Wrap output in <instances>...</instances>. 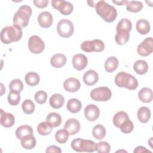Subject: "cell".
Segmentation results:
<instances>
[{"instance_id": "1", "label": "cell", "mask_w": 153, "mask_h": 153, "mask_svg": "<svg viewBox=\"0 0 153 153\" xmlns=\"http://www.w3.org/2000/svg\"><path fill=\"white\" fill-rule=\"evenodd\" d=\"M95 9L97 14L106 22H113L117 17V11L115 8L104 1L96 2Z\"/></svg>"}, {"instance_id": "2", "label": "cell", "mask_w": 153, "mask_h": 153, "mask_svg": "<svg viewBox=\"0 0 153 153\" xmlns=\"http://www.w3.org/2000/svg\"><path fill=\"white\" fill-rule=\"evenodd\" d=\"M23 34L22 27L13 25L4 27L1 32V41L2 43L9 44L19 41Z\"/></svg>"}, {"instance_id": "3", "label": "cell", "mask_w": 153, "mask_h": 153, "mask_svg": "<svg viewBox=\"0 0 153 153\" xmlns=\"http://www.w3.org/2000/svg\"><path fill=\"white\" fill-rule=\"evenodd\" d=\"M115 83L120 87H125L131 90H135L138 87L137 79L132 75L125 72H120L116 75Z\"/></svg>"}, {"instance_id": "4", "label": "cell", "mask_w": 153, "mask_h": 153, "mask_svg": "<svg viewBox=\"0 0 153 153\" xmlns=\"http://www.w3.org/2000/svg\"><path fill=\"white\" fill-rule=\"evenodd\" d=\"M32 12V8L29 5H23L20 7L13 16V25L19 26L22 28L26 27L29 23Z\"/></svg>"}, {"instance_id": "5", "label": "cell", "mask_w": 153, "mask_h": 153, "mask_svg": "<svg viewBox=\"0 0 153 153\" xmlns=\"http://www.w3.org/2000/svg\"><path fill=\"white\" fill-rule=\"evenodd\" d=\"M71 146L72 149L76 152H93L96 150V143L91 140L76 138L72 141Z\"/></svg>"}, {"instance_id": "6", "label": "cell", "mask_w": 153, "mask_h": 153, "mask_svg": "<svg viewBox=\"0 0 153 153\" xmlns=\"http://www.w3.org/2000/svg\"><path fill=\"white\" fill-rule=\"evenodd\" d=\"M57 31L59 35L62 38H69L74 33V25L72 22L68 19H62L57 23Z\"/></svg>"}, {"instance_id": "7", "label": "cell", "mask_w": 153, "mask_h": 153, "mask_svg": "<svg viewBox=\"0 0 153 153\" xmlns=\"http://www.w3.org/2000/svg\"><path fill=\"white\" fill-rule=\"evenodd\" d=\"M112 96L111 90L107 87H99L92 90L90 92V97L95 101L106 102Z\"/></svg>"}, {"instance_id": "8", "label": "cell", "mask_w": 153, "mask_h": 153, "mask_svg": "<svg viewBox=\"0 0 153 153\" xmlns=\"http://www.w3.org/2000/svg\"><path fill=\"white\" fill-rule=\"evenodd\" d=\"M28 48L31 53L39 54L44 50L45 44L39 36L38 35H32L29 38Z\"/></svg>"}, {"instance_id": "9", "label": "cell", "mask_w": 153, "mask_h": 153, "mask_svg": "<svg viewBox=\"0 0 153 153\" xmlns=\"http://www.w3.org/2000/svg\"><path fill=\"white\" fill-rule=\"evenodd\" d=\"M51 3L52 7L54 9L59 10L63 15H69L73 11L74 6L68 1L64 0H52Z\"/></svg>"}, {"instance_id": "10", "label": "cell", "mask_w": 153, "mask_h": 153, "mask_svg": "<svg viewBox=\"0 0 153 153\" xmlns=\"http://www.w3.org/2000/svg\"><path fill=\"white\" fill-rule=\"evenodd\" d=\"M137 51L141 56H148L153 51V41L151 37L145 38L137 47Z\"/></svg>"}, {"instance_id": "11", "label": "cell", "mask_w": 153, "mask_h": 153, "mask_svg": "<svg viewBox=\"0 0 153 153\" xmlns=\"http://www.w3.org/2000/svg\"><path fill=\"white\" fill-rule=\"evenodd\" d=\"M100 115L99 108L94 104L88 105L84 109V116L85 118L91 122L97 120Z\"/></svg>"}, {"instance_id": "12", "label": "cell", "mask_w": 153, "mask_h": 153, "mask_svg": "<svg viewBox=\"0 0 153 153\" xmlns=\"http://www.w3.org/2000/svg\"><path fill=\"white\" fill-rule=\"evenodd\" d=\"M72 62L73 67L75 69L78 71H82L87 66L88 60L84 54H76L73 56Z\"/></svg>"}, {"instance_id": "13", "label": "cell", "mask_w": 153, "mask_h": 153, "mask_svg": "<svg viewBox=\"0 0 153 153\" xmlns=\"http://www.w3.org/2000/svg\"><path fill=\"white\" fill-rule=\"evenodd\" d=\"M53 22L52 14L48 11H43L38 16V22L39 26L44 28L50 27Z\"/></svg>"}, {"instance_id": "14", "label": "cell", "mask_w": 153, "mask_h": 153, "mask_svg": "<svg viewBox=\"0 0 153 153\" xmlns=\"http://www.w3.org/2000/svg\"><path fill=\"white\" fill-rule=\"evenodd\" d=\"M81 87V83L79 81L73 77L69 78L66 79L63 82V87L64 89L70 93H74L79 90Z\"/></svg>"}, {"instance_id": "15", "label": "cell", "mask_w": 153, "mask_h": 153, "mask_svg": "<svg viewBox=\"0 0 153 153\" xmlns=\"http://www.w3.org/2000/svg\"><path fill=\"white\" fill-rule=\"evenodd\" d=\"M64 128L67 130L69 135H74L79 131L81 125L76 119L70 118L66 121L64 125Z\"/></svg>"}, {"instance_id": "16", "label": "cell", "mask_w": 153, "mask_h": 153, "mask_svg": "<svg viewBox=\"0 0 153 153\" xmlns=\"http://www.w3.org/2000/svg\"><path fill=\"white\" fill-rule=\"evenodd\" d=\"M1 124L7 128L12 127L15 123L14 116L11 113L5 112L1 109Z\"/></svg>"}, {"instance_id": "17", "label": "cell", "mask_w": 153, "mask_h": 153, "mask_svg": "<svg viewBox=\"0 0 153 153\" xmlns=\"http://www.w3.org/2000/svg\"><path fill=\"white\" fill-rule=\"evenodd\" d=\"M83 81L87 85L91 86L96 84L99 80L98 74L94 70H88L83 75Z\"/></svg>"}, {"instance_id": "18", "label": "cell", "mask_w": 153, "mask_h": 153, "mask_svg": "<svg viewBox=\"0 0 153 153\" xmlns=\"http://www.w3.org/2000/svg\"><path fill=\"white\" fill-rule=\"evenodd\" d=\"M66 61L67 59L64 54L57 53L51 57L50 63L51 66L55 68H60L66 64Z\"/></svg>"}, {"instance_id": "19", "label": "cell", "mask_w": 153, "mask_h": 153, "mask_svg": "<svg viewBox=\"0 0 153 153\" xmlns=\"http://www.w3.org/2000/svg\"><path fill=\"white\" fill-rule=\"evenodd\" d=\"M139 99L143 103H149L152 100L153 94L151 88L143 87L138 93Z\"/></svg>"}, {"instance_id": "20", "label": "cell", "mask_w": 153, "mask_h": 153, "mask_svg": "<svg viewBox=\"0 0 153 153\" xmlns=\"http://www.w3.org/2000/svg\"><path fill=\"white\" fill-rule=\"evenodd\" d=\"M65 103V98L64 97L58 93H56L51 96L50 100H49V103L50 105L54 108V109H59L63 106V104Z\"/></svg>"}, {"instance_id": "21", "label": "cell", "mask_w": 153, "mask_h": 153, "mask_svg": "<svg viewBox=\"0 0 153 153\" xmlns=\"http://www.w3.org/2000/svg\"><path fill=\"white\" fill-rule=\"evenodd\" d=\"M151 111L146 106L140 107L137 112V116L139 121L142 123H147L151 118Z\"/></svg>"}, {"instance_id": "22", "label": "cell", "mask_w": 153, "mask_h": 153, "mask_svg": "<svg viewBox=\"0 0 153 153\" xmlns=\"http://www.w3.org/2000/svg\"><path fill=\"white\" fill-rule=\"evenodd\" d=\"M21 145L26 149H32L36 143V139L33 134H29L24 136L21 139Z\"/></svg>"}, {"instance_id": "23", "label": "cell", "mask_w": 153, "mask_h": 153, "mask_svg": "<svg viewBox=\"0 0 153 153\" xmlns=\"http://www.w3.org/2000/svg\"><path fill=\"white\" fill-rule=\"evenodd\" d=\"M67 109L71 113H77L80 111L82 108V103L81 101L76 98L70 99L66 105Z\"/></svg>"}, {"instance_id": "24", "label": "cell", "mask_w": 153, "mask_h": 153, "mask_svg": "<svg viewBox=\"0 0 153 153\" xmlns=\"http://www.w3.org/2000/svg\"><path fill=\"white\" fill-rule=\"evenodd\" d=\"M119 62H118V60L117 57H114V56H111L108 57L104 64V66H105V69L106 72H109V73H111L114 72L118 66Z\"/></svg>"}, {"instance_id": "25", "label": "cell", "mask_w": 153, "mask_h": 153, "mask_svg": "<svg viewBox=\"0 0 153 153\" xmlns=\"http://www.w3.org/2000/svg\"><path fill=\"white\" fill-rule=\"evenodd\" d=\"M137 31L141 35H146L150 31L149 22L145 19L139 20L136 24Z\"/></svg>"}, {"instance_id": "26", "label": "cell", "mask_w": 153, "mask_h": 153, "mask_svg": "<svg viewBox=\"0 0 153 153\" xmlns=\"http://www.w3.org/2000/svg\"><path fill=\"white\" fill-rule=\"evenodd\" d=\"M133 69L136 74L139 75H143L148 71V65L145 60H138L134 63Z\"/></svg>"}, {"instance_id": "27", "label": "cell", "mask_w": 153, "mask_h": 153, "mask_svg": "<svg viewBox=\"0 0 153 153\" xmlns=\"http://www.w3.org/2000/svg\"><path fill=\"white\" fill-rule=\"evenodd\" d=\"M33 129L29 125H23L19 127L15 132L16 136L19 139H21L26 135L33 134Z\"/></svg>"}, {"instance_id": "28", "label": "cell", "mask_w": 153, "mask_h": 153, "mask_svg": "<svg viewBox=\"0 0 153 153\" xmlns=\"http://www.w3.org/2000/svg\"><path fill=\"white\" fill-rule=\"evenodd\" d=\"M25 80L28 85L35 86L38 84L40 81V77L37 73L35 72H29L26 74Z\"/></svg>"}, {"instance_id": "29", "label": "cell", "mask_w": 153, "mask_h": 153, "mask_svg": "<svg viewBox=\"0 0 153 153\" xmlns=\"http://www.w3.org/2000/svg\"><path fill=\"white\" fill-rule=\"evenodd\" d=\"M53 127L52 125L47 121L41 122L37 126V131L42 136H47L51 133Z\"/></svg>"}, {"instance_id": "30", "label": "cell", "mask_w": 153, "mask_h": 153, "mask_svg": "<svg viewBox=\"0 0 153 153\" xmlns=\"http://www.w3.org/2000/svg\"><path fill=\"white\" fill-rule=\"evenodd\" d=\"M130 38L129 32L126 30H118L115 36L116 43L118 45H124L126 44Z\"/></svg>"}, {"instance_id": "31", "label": "cell", "mask_w": 153, "mask_h": 153, "mask_svg": "<svg viewBox=\"0 0 153 153\" xmlns=\"http://www.w3.org/2000/svg\"><path fill=\"white\" fill-rule=\"evenodd\" d=\"M127 119H129V117L126 112L118 111L114 115L112 121L114 126L119 128L120 125Z\"/></svg>"}, {"instance_id": "32", "label": "cell", "mask_w": 153, "mask_h": 153, "mask_svg": "<svg viewBox=\"0 0 153 153\" xmlns=\"http://www.w3.org/2000/svg\"><path fill=\"white\" fill-rule=\"evenodd\" d=\"M126 10L128 11L132 12V13H137L143 8V4L140 1H127L126 3Z\"/></svg>"}, {"instance_id": "33", "label": "cell", "mask_w": 153, "mask_h": 153, "mask_svg": "<svg viewBox=\"0 0 153 153\" xmlns=\"http://www.w3.org/2000/svg\"><path fill=\"white\" fill-rule=\"evenodd\" d=\"M46 121L50 123L53 127L60 126L62 123V117L59 114L56 112H50L46 117Z\"/></svg>"}, {"instance_id": "34", "label": "cell", "mask_w": 153, "mask_h": 153, "mask_svg": "<svg viewBox=\"0 0 153 153\" xmlns=\"http://www.w3.org/2000/svg\"><path fill=\"white\" fill-rule=\"evenodd\" d=\"M106 129L102 124L96 125L92 130V134L94 138L97 140H101L103 139L106 136Z\"/></svg>"}, {"instance_id": "35", "label": "cell", "mask_w": 153, "mask_h": 153, "mask_svg": "<svg viewBox=\"0 0 153 153\" xmlns=\"http://www.w3.org/2000/svg\"><path fill=\"white\" fill-rule=\"evenodd\" d=\"M69 134L65 128H62L57 130L55 134L56 140L60 144L65 143L68 140Z\"/></svg>"}, {"instance_id": "36", "label": "cell", "mask_w": 153, "mask_h": 153, "mask_svg": "<svg viewBox=\"0 0 153 153\" xmlns=\"http://www.w3.org/2000/svg\"><path fill=\"white\" fill-rule=\"evenodd\" d=\"M132 28V23L131 21L128 19H122L117 24L116 29L118 30H126L130 32Z\"/></svg>"}, {"instance_id": "37", "label": "cell", "mask_w": 153, "mask_h": 153, "mask_svg": "<svg viewBox=\"0 0 153 153\" xmlns=\"http://www.w3.org/2000/svg\"><path fill=\"white\" fill-rule=\"evenodd\" d=\"M22 108L23 111L26 114H32L35 108V105L32 100L30 99L25 100L22 105Z\"/></svg>"}, {"instance_id": "38", "label": "cell", "mask_w": 153, "mask_h": 153, "mask_svg": "<svg viewBox=\"0 0 153 153\" xmlns=\"http://www.w3.org/2000/svg\"><path fill=\"white\" fill-rule=\"evenodd\" d=\"M20 93L15 91H10L7 97L8 103L12 106L17 105L20 101Z\"/></svg>"}, {"instance_id": "39", "label": "cell", "mask_w": 153, "mask_h": 153, "mask_svg": "<svg viewBox=\"0 0 153 153\" xmlns=\"http://www.w3.org/2000/svg\"><path fill=\"white\" fill-rule=\"evenodd\" d=\"M9 88L10 91H15L20 93L23 89V82L19 79H13L9 84Z\"/></svg>"}, {"instance_id": "40", "label": "cell", "mask_w": 153, "mask_h": 153, "mask_svg": "<svg viewBox=\"0 0 153 153\" xmlns=\"http://www.w3.org/2000/svg\"><path fill=\"white\" fill-rule=\"evenodd\" d=\"M96 151L99 153H109L111 151V145L105 141H101L96 143Z\"/></svg>"}, {"instance_id": "41", "label": "cell", "mask_w": 153, "mask_h": 153, "mask_svg": "<svg viewBox=\"0 0 153 153\" xmlns=\"http://www.w3.org/2000/svg\"><path fill=\"white\" fill-rule=\"evenodd\" d=\"M121 131L125 134H128L131 133L134 128V125L133 122L129 119H127L125 121H124L119 127Z\"/></svg>"}, {"instance_id": "42", "label": "cell", "mask_w": 153, "mask_h": 153, "mask_svg": "<svg viewBox=\"0 0 153 153\" xmlns=\"http://www.w3.org/2000/svg\"><path fill=\"white\" fill-rule=\"evenodd\" d=\"M80 48L82 50L87 53H91L94 51V44L93 40L85 41L81 44Z\"/></svg>"}, {"instance_id": "43", "label": "cell", "mask_w": 153, "mask_h": 153, "mask_svg": "<svg viewBox=\"0 0 153 153\" xmlns=\"http://www.w3.org/2000/svg\"><path fill=\"white\" fill-rule=\"evenodd\" d=\"M35 100L39 104H44L47 99V94L43 90H39L35 94Z\"/></svg>"}, {"instance_id": "44", "label": "cell", "mask_w": 153, "mask_h": 153, "mask_svg": "<svg viewBox=\"0 0 153 153\" xmlns=\"http://www.w3.org/2000/svg\"><path fill=\"white\" fill-rule=\"evenodd\" d=\"M93 42L94 44V52H101L105 48V44L103 42L98 39H93Z\"/></svg>"}, {"instance_id": "45", "label": "cell", "mask_w": 153, "mask_h": 153, "mask_svg": "<svg viewBox=\"0 0 153 153\" xmlns=\"http://www.w3.org/2000/svg\"><path fill=\"white\" fill-rule=\"evenodd\" d=\"M48 0H33V3L34 5L39 8H45L48 4Z\"/></svg>"}, {"instance_id": "46", "label": "cell", "mask_w": 153, "mask_h": 153, "mask_svg": "<svg viewBox=\"0 0 153 153\" xmlns=\"http://www.w3.org/2000/svg\"><path fill=\"white\" fill-rule=\"evenodd\" d=\"M45 152L47 153L50 152H56V153H60L62 152L61 149L56 145H51L47 148Z\"/></svg>"}, {"instance_id": "47", "label": "cell", "mask_w": 153, "mask_h": 153, "mask_svg": "<svg viewBox=\"0 0 153 153\" xmlns=\"http://www.w3.org/2000/svg\"><path fill=\"white\" fill-rule=\"evenodd\" d=\"M151 152V151L148 150L145 147L142 146H139L136 148V149L134 150V152Z\"/></svg>"}, {"instance_id": "48", "label": "cell", "mask_w": 153, "mask_h": 153, "mask_svg": "<svg viewBox=\"0 0 153 153\" xmlns=\"http://www.w3.org/2000/svg\"><path fill=\"white\" fill-rule=\"evenodd\" d=\"M127 1H112L113 3H115L116 4H117L118 5H123L124 4H126Z\"/></svg>"}, {"instance_id": "49", "label": "cell", "mask_w": 153, "mask_h": 153, "mask_svg": "<svg viewBox=\"0 0 153 153\" xmlns=\"http://www.w3.org/2000/svg\"><path fill=\"white\" fill-rule=\"evenodd\" d=\"M1 96H2L4 94V93L5 92V88H4V90L2 89V88H4V85L2 83H1Z\"/></svg>"}]
</instances>
